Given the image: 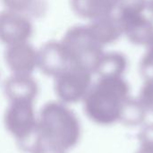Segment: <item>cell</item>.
<instances>
[{"label":"cell","mask_w":153,"mask_h":153,"mask_svg":"<svg viewBox=\"0 0 153 153\" xmlns=\"http://www.w3.org/2000/svg\"><path fill=\"white\" fill-rule=\"evenodd\" d=\"M33 24L29 15L3 9L0 11V42L4 47L30 41Z\"/></svg>","instance_id":"6da1fadb"},{"label":"cell","mask_w":153,"mask_h":153,"mask_svg":"<svg viewBox=\"0 0 153 153\" xmlns=\"http://www.w3.org/2000/svg\"><path fill=\"white\" fill-rule=\"evenodd\" d=\"M4 59L13 71L23 74L38 66V48L30 41L9 45L4 48Z\"/></svg>","instance_id":"7a4b0ae2"},{"label":"cell","mask_w":153,"mask_h":153,"mask_svg":"<svg viewBox=\"0 0 153 153\" xmlns=\"http://www.w3.org/2000/svg\"><path fill=\"white\" fill-rule=\"evenodd\" d=\"M69 61L61 40H49L38 48V66L44 72L58 75L67 68Z\"/></svg>","instance_id":"3957f363"},{"label":"cell","mask_w":153,"mask_h":153,"mask_svg":"<svg viewBox=\"0 0 153 153\" xmlns=\"http://www.w3.org/2000/svg\"><path fill=\"white\" fill-rule=\"evenodd\" d=\"M4 9L29 15L36 4V0H1Z\"/></svg>","instance_id":"277c9868"}]
</instances>
